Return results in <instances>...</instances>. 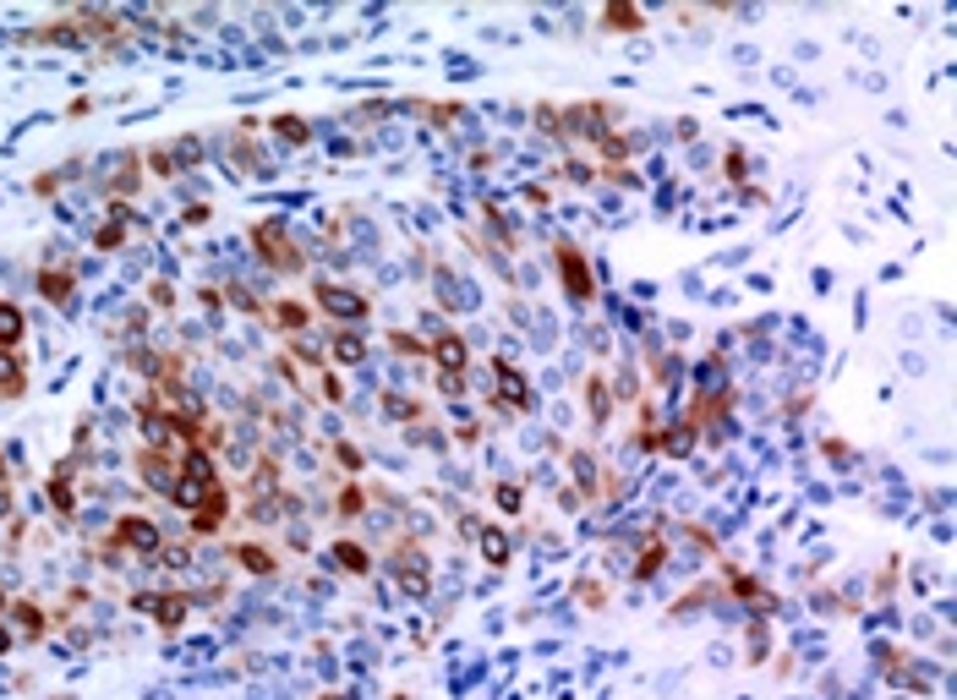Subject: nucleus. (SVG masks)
<instances>
[{
  "label": "nucleus",
  "instance_id": "35",
  "mask_svg": "<svg viewBox=\"0 0 957 700\" xmlns=\"http://www.w3.org/2000/svg\"><path fill=\"white\" fill-rule=\"evenodd\" d=\"M389 350H394V356H400V361H427V340H422V334H389Z\"/></svg>",
  "mask_w": 957,
  "mask_h": 700
},
{
  "label": "nucleus",
  "instance_id": "16",
  "mask_svg": "<svg viewBox=\"0 0 957 700\" xmlns=\"http://www.w3.org/2000/svg\"><path fill=\"white\" fill-rule=\"evenodd\" d=\"M318 318V312L307 307V301H296V296H285V301H268V312H263V323H274L285 340H296V334H307V323Z\"/></svg>",
  "mask_w": 957,
  "mask_h": 700
},
{
  "label": "nucleus",
  "instance_id": "21",
  "mask_svg": "<svg viewBox=\"0 0 957 700\" xmlns=\"http://www.w3.org/2000/svg\"><path fill=\"white\" fill-rule=\"evenodd\" d=\"M39 296L44 301H55V307H72V296H77V268H39Z\"/></svg>",
  "mask_w": 957,
  "mask_h": 700
},
{
  "label": "nucleus",
  "instance_id": "40",
  "mask_svg": "<svg viewBox=\"0 0 957 700\" xmlns=\"http://www.w3.org/2000/svg\"><path fill=\"white\" fill-rule=\"evenodd\" d=\"M225 301H236V307L247 312V318H263V312H268L263 301H258V296H252V290H247V285H225Z\"/></svg>",
  "mask_w": 957,
  "mask_h": 700
},
{
  "label": "nucleus",
  "instance_id": "32",
  "mask_svg": "<svg viewBox=\"0 0 957 700\" xmlns=\"http://www.w3.org/2000/svg\"><path fill=\"white\" fill-rule=\"evenodd\" d=\"M132 225H137V219H104V230H93V247H99V252H115L126 236H132Z\"/></svg>",
  "mask_w": 957,
  "mask_h": 700
},
{
  "label": "nucleus",
  "instance_id": "29",
  "mask_svg": "<svg viewBox=\"0 0 957 700\" xmlns=\"http://www.w3.org/2000/svg\"><path fill=\"white\" fill-rule=\"evenodd\" d=\"M476 547H482V558L493 569H509V558H515V547H509V531H498V525H487L482 536H476Z\"/></svg>",
  "mask_w": 957,
  "mask_h": 700
},
{
  "label": "nucleus",
  "instance_id": "30",
  "mask_svg": "<svg viewBox=\"0 0 957 700\" xmlns=\"http://www.w3.org/2000/svg\"><path fill=\"white\" fill-rule=\"evenodd\" d=\"M744 646H750V662H766V657H772V618H750V629H744Z\"/></svg>",
  "mask_w": 957,
  "mask_h": 700
},
{
  "label": "nucleus",
  "instance_id": "1",
  "mask_svg": "<svg viewBox=\"0 0 957 700\" xmlns=\"http://www.w3.org/2000/svg\"><path fill=\"white\" fill-rule=\"evenodd\" d=\"M214 487H225V476H219V454H208V449H186V454H181V476H175L170 504L181 509V515H192V509L203 504Z\"/></svg>",
  "mask_w": 957,
  "mask_h": 700
},
{
  "label": "nucleus",
  "instance_id": "23",
  "mask_svg": "<svg viewBox=\"0 0 957 700\" xmlns=\"http://www.w3.org/2000/svg\"><path fill=\"white\" fill-rule=\"evenodd\" d=\"M334 569H340V575H372V553H367V547H361V542H350V536H340V542H334Z\"/></svg>",
  "mask_w": 957,
  "mask_h": 700
},
{
  "label": "nucleus",
  "instance_id": "13",
  "mask_svg": "<svg viewBox=\"0 0 957 700\" xmlns=\"http://www.w3.org/2000/svg\"><path fill=\"white\" fill-rule=\"evenodd\" d=\"M662 564H668V520H651L646 542H640L635 564H629V580H635V586H651V580L662 575Z\"/></svg>",
  "mask_w": 957,
  "mask_h": 700
},
{
  "label": "nucleus",
  "instance_id": "46",
  "mask_svg": "<svg viewBox=\"0 0 957 700\" xmlns=\"http://www.w3.org/2000/svg\"><path fill=\"white\" fill-rule=\"evenodd\" d=\"M427 121H460V104H416Z\"/></svg>",
  "mask_w": 957,
  "mask_h": 700
},
{
  "label": "nucleus",
  "instance_id": "44",
  "mask_svg": "<svg viewBox=\"0 0 957 700\" xmlns=\"http://www.w3.org/2000/svg\"><path fill=\"white\" fill-rule=\"evenodd\" d=\"M438 394H443V400H460V394H465V372H438Z\"/></svg>",
  "mask_w": 957,
  "mask_h": 700
},
{
  "label": "nucleus",
  "instance_id": "24",
  "mask_svg": "<svg viewBox=\"0 0 957 700\" xmlns=\"http://www.w3.org/2000/svg\"><path fill=\"white\" fill-rule=\"evenodd\" d=\"M329 361L334 367H361V361H367V340L350 334V329H334L329 334Z\"/></svg>",
  "mask_w": 957,
  "mask_h": 700
},
{
  "label": "nucleus",
  "instance_id": "8",
  "mask_svg": "<svg viewBox=\"0 0 957 700\" xmlns=\"http://www.w3.org/2000/svg\"><path fill=\"white\" fill-rule=\"evenodd\" d=\"M722 591H728L733 602H744V618H772L783 613V597L777 591H766L755 575H744V569H722Z\"/></svg>",
  "mask_w": 957,
  "mask_h": 700
},
{
  "label": "nucleus",
  "instance_id": "47",
  "mask_svg": "<svg viewBox=\"0 0 957 700\" xmlns=\"http://www.w3.org/2000/svg\"><path fill=\"white\" fill-rule=\"evenodd\" d=\"M722 165H728V181L744 192V170H750V165H744V154H739V148H728V159H722Z\"/></svg>",
  "mask_w": 957,
  "mask_h": 700
},
{
  "label": "nucleus",
  "instance_id": "6",
  "mask_svg": "<svg viewBox=\"0 0 957 700\" xmlns=\"http://www.w3.org/2000/svg\"><path fill=\"white\" fill-rule=\"evenodd\" d=\"M110 542L121 547L126 558H159V547H165L170 536L159 531V520H148V515H121L110 525Z\"/></svg>",
  "mask_w": 957,
  "mask_h": 700
},
{
  "label": "nucleus",
  "instance_id": "9",
  "mask_svg": "<svg viewBox=\"0 0 957 700\" xmlns=\"http://www.w3.org/2000/svg\"><path fill=\"white\" fill-rule=\"evenodd\" d=\"M132 613L154 618L165 635H175V629L192 618V597H186V591H137V597H132Z\"/></svg>",
  "mask_w": 957,
  "mask_h": 700
},
{
  "label": "nucleus",
  "instance_id": "15",
  "mask_svg": "<svg viewBox=\"0 0 957 700\" xmlns=\"http://www.w3.org/2000/svg\"><path fill=\"white\" fill-rule=\"evenodd\" d=\"M427 361H438V372H471V345H465V334L438 329L427 340Z\"/></svg>",
  "mask_w": 957,
  "mask_h": 700
},
{
  "label": "nucleus",
  "instance_id": "31",
  "mask_svg": "<svg viewBox=\"0 0 957 700\" xmlns=\"http://www.w3.org/2000/svg\"><path fill=\"white\" fill-rule=\"evenodd\" d=\"M695 433L684 422H673V427H662V454H668V460H684V454H695Z\"/></svg>",
  "mask_w": 957,
  "mask_h": 700
},
{
  "label": "nucleus",
  "instance_id": "52",
  "mask_svg": "<svg viewBox=\"0 0 957 700\" xmlns=\"http://www.w3.org/2000/svg\"><path fill=\"white\" fill-rule=\"evenodd\" d=\"M454 438L471 443V438H482V427H476V422H460V427H454Z\"/></svg>",
  "mask_w": 957,
  "mask_h": 700
},
{
  "label": "nucleus",
  "instance_id": "20",
  "mask_svg": "<svg viewBox=\"0 0 957 700\" xmlns=\"http://www.w3.org/2000/svg\"><path fill=\"white\" fill-rule=\"evenodd\" d=\"M367 509H372V487L356 482V476H345V482L334 487V515H340V520H361Z\"/></svg>",
  "mask_w": 957,
  "mask_h": 700
},
{
  "label": "nucleus",
  "instance_id": "11",
  "mask_svg": "<svg viewBox=\"0 0 957 700\" xmlns=\"http://www.w3.org/2000/svg\"><path fill=\"white\" fill-rule=\"evenodd\" d=\"M132 471H137V482L148 487V493H159V498H170L175 493V476H181V454H159V449H137L132 454Z\"/></svg>",
  "mask_w": 957,
  "mask_h": 700
},
{
  "label": "nucleus",
  "instance_id": "41",
  "mask_svg": "<svg viewBox=\"0 0 957 700\" xmlns=\"http://www.w3.org/2000/svg\"><path fill=\"white\" fill-rule=\"evenodd\" d=\"M493 504L504 509V515H520V509H525V493H520L515 482H498V487H493Z\"/></svg>",
  "mask_w": 957,
  "mask_h": 700
},
{
  "label": "nucleus",
  "instance_id": "25",
  "mask_svg": "<svg viewBox=\"0 0 957 700\" xmlns=\"http://www.w3.org/2000/svg\"><path fill=\"white\" fill-rule=\"evenodd\" d=\"M383 416L400 427H416L427 422V400H411V394H383Z\"/></svg>",
  "mask_w": 957,
  "mask_h": 700
},
{
  "label": "nucleus",
  "instance_id": "42",
  "mask_svg": "<svg viewBox=\"0 0 957 700\" xmlns=\"http://www.w3.org/2000/svg\"><path fill=\"white\" fill-rule=\"evenodd\" d=\"M821 454H826L832 465H854V449H848V438H826V443H821Z\"/></svg>",
  "mask_w": 957,
  "mask_h": 700
},
{
  "label": "nucleus",
  "instance_id": "49",
  "mask_svg": "<svg viewBox=\"0 0 957 700\" xmlns=\"http://www.w3.org/2000/svg\"><path fill=\"white\" fill-rule=\"evenodd\" d=\"M580 602H586V608H602V602H608V597H602V586H597V580H580Z\"/></svg>",
  "mask_w": 957,
  "mask_h": 700
},
{
  "label": "nucleus",
  "instance_id": "27",
  "mask_svg": "<svg viewBox=\"0 0 957 700\" xmlns=\"http://www.w3.org/2000/svg\"><path fill=\"white\" fill-rule=\"evenodd\" d=\"M22 334H28V318H22V307L0 296V350H17V345H22Z\"/></svg>",
  "mask_w": 957,
  "mask_h": 700
},
{
  "label": "nucleus",
  "instance_id": "34",
  "mask_svg": "<svg viewBox=\"0 0 957 700\" xmlns=\"http://www.w3.org/2000/svg\"><path fill=\"white\" fill-rule=\"evenodd\" d=\"M274 132H279V143H290V148H301L312 137V126L301 121V115H274Z\"/></svg>",
  "mask_w": 957,
  "mask_h": 700
},
{
  "label": "nucleus",
  "instance_id": "7",
  "mask_svg": "<svg viewBox=\"0 0 957 700\" xmlns=\"http://www.w3.org/2000/svg\"><path fill=\"white\" fill-rule=\"evenodd\" d=\"M230 520H236V487H214V493L186 515V536H192V542H208V536H219Z\"/></svg>",
  "mask_w": 957,
  "mask_h": 700
},
{
  "label": "nucleus",
  "instance_id": "19",
  "mask_svg": "<svg viewBox=\"0 0 957 700\" xmlns=\"http://www.w3.org/2000/svg\"><path fill=\"white\" fill-rule=\"evenodd\" d=\"M569 471H575V493L580 498H597L602 493V460H597V449H569Z\"/></svg>",
  "mask_w": 957,
  "mask_h": 700
},
{
  "label": "nucleus",
  "instance_id": "26",
  "mask_svg": "<svg viewBox=\"0 0 957 700\" xmlns=\"http://www.w3.org/2000/svg\"><path fill=\"white\" fill-rule=\"evenodd\" d=\"M591 148H597V154H602V165L613 170V165H629V154H635L640 143H635V137H629V132H602V137H597V143H591Z\"/></svg>",
  "mask_w": 957,
  "mask_h": 700
},
{
  "label": "nucleus",
  "instance_id": "43",
  "mask_svg": "<svg viewBox=\"0 0 957 700\" xmlns=\"http://www.w3.org/2000/svg\"><path fill=\"white\" fill-rule=\"evenodd\" d=\"M454 525H460V536H465V542H476V536L487 531V520H482V515H471V509H460V515H454Z\"/></svg>",
  "mask_w": 957,
  "mask_h": 700
},
{
  "label": "nucleus",
  "instance_id": "38",
  "mask_svg": "<svg viewBox=\"0 0 957 700\" xmlns=\"http://www.w3.org/2000/svg\"><path fill=\"white\" fill-rule=\"evenodd\" d=\"M318 394H323V405H345V378L334 367H323L318 372Z\"/></svg>",
  "mask_w": 957,
  "mask_h": 700
},
{
  "label": "nucleus",
  "instance_id": "10",
  "mask_svg": "<svg viewBox=\"0 0 957 700\" xmlns=\"http://www.w3.org/2000/svg\"><path fill=\"white\" fill-rule=\"evenodd\" d=\"M99 175H104V192L126 203V192L143 186V154H137V148H115V154L99 159Z\"/></svg>",
  "mask_w": 957,
  "mask_h": 700
},
{
  "label": "nucleus",
  "instance_id": "36",
  "mask_svg": "<svg viewBox=\"0 0 957 700\" xmlns=\"http://www.w3.org/2000/svg\"><path fill=\"white\" fill-rule=\"evenodd\" d=\"M531 121H536V132H547V137H558V143H564V110H558V104H536Z\"/></svg>",
  "mask_w": 957,
  "mask_h": 700
},
{
  "label": "nucleus",
  "instance_id": "48",
  "mask_svg": "<svg viewBox=\"0 0 957 700\" xmlns=\"http://www.w3.org/2000/svg\"><path fill=\"white\" fill-rule=\"evenodd\" d=\"M591 175H597V170H591L586 159H569V165H564V181H575V186H591Z\"/></svg>",
  "mask_w": 957,
  "mask_h": 700
},
{
  "label": "nucleus",
  "instance_id": "45",
  "mask_svg": "<svg viewBox=\"0 0 957 700\" xmlns=\"http://www.w3.org/2000/svg\"><path fill=\"white\" fill-rule=\"evenodd\" d=\"M602 181H613V186H624V192H635V186H640V175L629 170V165H613V170H602Z\"/></svg>",
  "mask_w": 957,
  "mask_h": 700
},
{
  "label": "nucleus",
  "instance_id": "50",
  "mask_svg": "<svg viewBox=\"0 0 957 700\" xmlns=\"http://www.w3.org/2000/svg\"><path fill=\"white\" fill-rule=\"evenodd\" d=\"M148 301H154V307H170V301H175V290L165 285V279H159V285H154V290H148Z\"/></svg>",
  "mask_w": 957,
  "mask_h": 700
},
{
  "label": "nucleus",
  "instance_id": "14",
  "mask_svg": "<svg viewBox=\"0 0 957 700\" xmlns=\"http://www.w3.org/2000/svg\"><path fill=\"white\" fill-rule=\"evenodd\" d=\"M6 618H11V629H17V640H28V646H33V640H44L55 624H61V618H55V613H44L33 597L6 602Z\"/></svg>",
  "mask_w": 957,
  "mask_h": 700
},
{
  "label": "nucleus",
  "instance_id": "53",
  "mask_svg": "<svg viewBox=\"0 0 957 700\" xmlns=\"http://www.w3.org/2000/svg\"><path fill=\"white\" fill-rule=\"evenodd\" d=\"M0 613H6V586H0Z\"/></svg>",
  "mask_w": 957,
  "mask_h": 700
},
{
  "label": "nucleus",
  "instance_id": "17",
  "mask_svg": "<svg viewBox=\"0 0 957 700\" xmlns=\"http://www.w3.org/2000/svg\"><path fill=\"white\" fill-rule=\"evenodd\" d=\"M230 564H241L247 575H263V580L285 569V564H279V553H274L268 542H230Z\"/></svg>",
  "mask_w": 957,
  "mask_h": 700
},
{
  "label": "nucleus",
  "instance_id": "37",
  "mask_svg": "<svg viewBox=\"0 0 957 700\" xmlns=\"http://www.w3.org/2000/svg\"><path fill=\"white\" fill-rule=\"evenodd\" d=\"M170 165H175V170H192V165H203V143H197V137H181V143L170 148Z\"/></svg>",
  "mask_w": 957,
  "mask_h": 700
},
{
  "label": "nucleus",
  "instance_id": "33",
  "mask_svg": "<svg viewBox=\"0 0 957 700\" xmlns=\"http://www.w3.org/2000/svg\"><path fill=\"white\" fill-rule=\"evenodd\" d=\"M329 449H334V465H340L345 476H361V465H367V454H361L356 443H350V438H334Z\"/></svg>",
  "mask_w": 957,
  "mask_h": 700
},
{
  "label": "nucleus",
  "instance_id": "12",
  "mask_svg": "<svg viewBox=\"0 0 957 700\" xmlns=\"http://www.w3.org/2000/svg\"><path fill=\"white\" fill-rule=\"evenodd\" d=\"M493 378H498V394L493 400L504 405V411H536V389H531V378H525V372L515 367V361L509 356H493Z\"/></svg>",
  "mask_w": 957,
  "mask_h": 700
},
{
  "label": "nucleus",
  "instance_id": "2",
  "mask_svg": "<svg viewBox=\"0 0 957 700\" xmlns=\"http://www.w3.org/2000/svg\"><path fill=\"white\" fill-rule=\"evenodd\" d=\"M252 247H258L263 268H274V274H307V252H301L296 236H290L285 219H263V225H252Z\"/></svg>",
  "mask_w": 957,
  "mask_h": 700
},
{
  "label": "nucleus",
  "instance_id": "39",
  "mask_svg": "<svg viewBox=\"0 0 957 700\" xmlns=\"http://www.w3.org/2000/svg\"><path fill=\"white\" fill-rule=\"evenodd\" d=\"M77 165H66V170H39V175H33V192H39V197H55V192H61V186H66V175H72Z\"/></svg>",
  "mask_w": 957,
  "mask_h": 700
},
{
  "label": "nucleus",
  "instance_id": "54",
  "mask_svg": "<svg viewBox=\"0 0 957 700\" xmlns=\"http://www.w3.org/2000/svg\"><path fill=\"white\" fill-rule=\"evenodd\" d=\"M323 700H345V695H323Z\"/></svg>",
  "mask_w": 957,
  "mask_h": 700
},
{
  "label": "nucleus",
  "instance_id": "51",
  "mask_svg": "<svg viewBox=\"0 0 957 700\" xmlns=\"http://www.w3.org/2000/svg\"><path fill=\"white\" fill-rule=\"evenodd\" d=\"M11 646H17V629H11V624H6V618H0V657H6V651H11Z\"/></svg>",
  "mask_w": 957,
  "mask_h": 700
},
{
  "label": "nucleus",
  "instance_id": "5",
  "mask_svg": "<svg viewBox=\"0 0 957 700\" xmlns=\"http://www.w3.org/2000/svg\"><path fill=\"white\" fill-rule=\"evenodd\" d=\"M553 268H558V285H564L569 301H597V279H591V263L575 241H553Z\"/></svg>",
  "mask_w": 957,
  "mask_h": 700
},
{
  "label": "nucleus",
  "instance_id": "18",
  "mask_svg": "<svg viewBox=\"0 0 957 700\" xmlns=\"http://www.w3.org/2000/svg\"><path fill=\"white\" fill-rule=\"evenodd\" d=\"M613 405H618L613 400V378H608V372H591V378H586V416H591L597 433L613 422Z\"/></svg>",
  "mask_w": 957,
  "mask_h": 700
},
{
  "label": "nucleus",
  "instance_id": "22",
  "mask_svg": "<svg viewBox=\"0 0 957 700\" xmlns=\"http://www.w3.org/2000/svg\"><path fill=\"white\" fill-rule=\"evenodd\" d=\"M22 394H28V367L17 350H0V405L22 400Z\"/></svg>",
  "mask_w": 957,
  "mask_h": 700
},
{
  "label": "nucleus",
  "instance_id": "28",
  "mask_svg": "<svg viewBox=\"0 0 957 700\" xmlns=\"http://www.w3.org/2000/svg\"><path fill=\"white\" fill-rule=\"evenodd\" d=\"M602 28H608V33H640V28H646V11H635L629 0H613V6L602 11Z\"/></svg>",
  "mask_w": 957,
  "mask_h": 700
},
{
  "label": "nucleus",
  "instance_id": "3",
  "mask_svg": "<svg viewBox=\"0 0 957 700\" xmlns=\"http://www.w3.org/2000/svg\"><path fill=\"white\" fill-rule=\"evenodd\" d=\"M389 575H394V586H400L405 597H416V602L433 597V564H427L422 536H405V542H394V553H389Z\"/></svg>",
  "mask_w": 957,
  "mask_h": 700
},
{
  "label": "nucleus",
  "instance_id": "4",
  "mask_svg": "<svg viewBox=\"0 0 957 700\" xmlns=\"http://www.w3.org/2000/svg\"><path fill=\"white\" fill-rule=\"evenodd\" d=\"M312 312H323V318H334L340 329H350V323L372 318V296L367 290H350V285H334V279H318V285H312Z\"/></svg>",
  "mask_w": 957,
  "mask_h": 700
}]
</instances>
